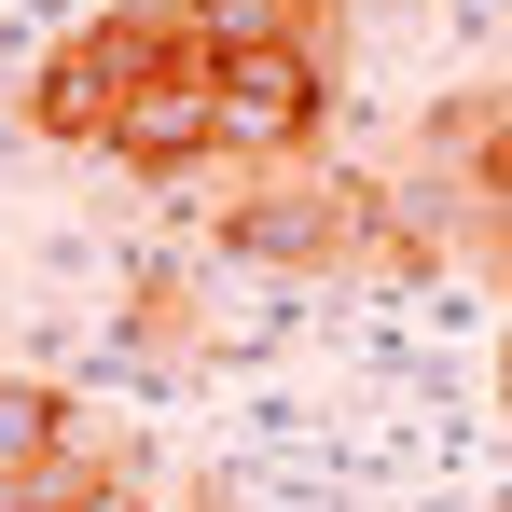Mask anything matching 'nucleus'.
Wrapping results in <instances>:
<instances>
[{"label": "nucleus", "mask_w": 512, "mask_h": 512, "mask_svg": "<svg viewBox=\"0 0 512 512\" xmlns=\"http://www.w3.org/2000/svg\"><path fill=\"white\" fill-rule=\"evenodd\" d=\"M208 111H222V167H291V153L333 125V42L222 56V70H208Z\"/></svg>", "instance_id": "7ed1b4c3"}, {"label": "nucleus", "mask_w": 512, "mask_h": 512, "mask_svg": "<svg viewBox=\"0 0 512 512\" xmlns=\"http://www.w3.org/2000/svg\"><path fill=\"white\" fill-rule=\"evenodd\" d=\"M499 402H512V333H499Z\"/></svg>", "instance_id": "9d476101"}, {"label": "nucleus", "mask_w": 512, "mask_h": 512, "mask_svg": "<svg viewBox=\"0 0 512 512\" xmlns=\"http://www.w3.org/2000/svg\"><path fill=\"white\" fill-rule=\"evenodd\" d=\"M222 250H250V263H416L374 180H250V194H222Z\"/></svg>", "instance_id": "f03ea898"}, {"label": "nucleus", "mask_w": 512, "mask_h": 512, "mask_svg": "<svg viewBox=\"0 0 512 512\" xmlns=\"http://www.w3.org/2000/svg\"><path fill=\"white\" fill-rule=\"evenodd\" d=\"M180 42L222 70V56H263V42H346V0H167Z\"/></svg>", "instance_id": "39448f33"}, {"label": "nucleus", "mask_w": 512, "mask_h": 512, "mask_svg": "<svg viewBox=\"0 0 512 512\" xmlns=\"http://www.w3.org/2000/svg\"><path fill=\"white\" fill-rule=\"evenodd\" d=\"M457 250H471V263H499V277H512V208H485V222H471Z\"/></svg>", "instance_id": "1a4fd4ad"}, {"label": "nucleus", "mask_w": 512, "mask_h": 512, "mask_svg": "<svg viewBox=\"0 0 512 512\" xmlns=\"http://www.w3.org/2000/svg\"><path fill=\"white\" fill-rule=\"evenodd\" d=\"M97 153L125 180H194V167H222V111H208V70H153V84L125 97L111 125H97Z\"/></svg>", "instance_id": "20e7f679"}, {"label": "nucleus", "mask_w": 512, "mask_h": 512, "mask_svg": "<svg viewBox=\"0 0 512 512\" xmlns=\"http://www.w3.org/2000/svg\"><path fill=\"white\" fill-rule=\"evenodd\" d=\"M70 512H139V471H84V499Z\"/></svg>", "instance_id": "6e6552de"}, {"label": "nucleus", "mask_w": 512, "mask_h": 512, "mask_svg": "<svg viewBox=\"0 0 512 512\" xmlns=\"http://www.w3.org/2000/svg\"><path fill=\"white\" fill-rule=\"evenodd\" d=\"M42 457H70V402H56V388H28V374H0V485H14V471H42Z\"/></svg>", "instance_id": "423d86ee"}, {"label": "nucleus", "mask_w": 512, "mask_h": 512, "mask_svg": "<svg viewBox=\"0 0 512 512\" xmlns=\"http://www.w3.org/2000/svg\"><path fill=\"white\" fill-rule=\"evenodd\" d=\"M485 208H512V84H485V167H471V222ZM457 222V236H471Z\"/></svg>", "instance_id": "0eeeda50"}, {"label": "nucleus", "mask_w": 512, "mask_h": 512, "mask_svg": "<svg viewBox=\"0 0 512 512\" xmlns=\"http://www.w3.org/2000/svg\"><path fill=\"white\" fill-rule=\"evenodd\" d=\"M153 70H208V56L180 42V14H167V0H125V14L70 28V42L28 70V125H42V139H70V153H97V125H111L125 97L153 84Z\"/></svg>", "instance_id": "f257e3e1"}]
</instances>
